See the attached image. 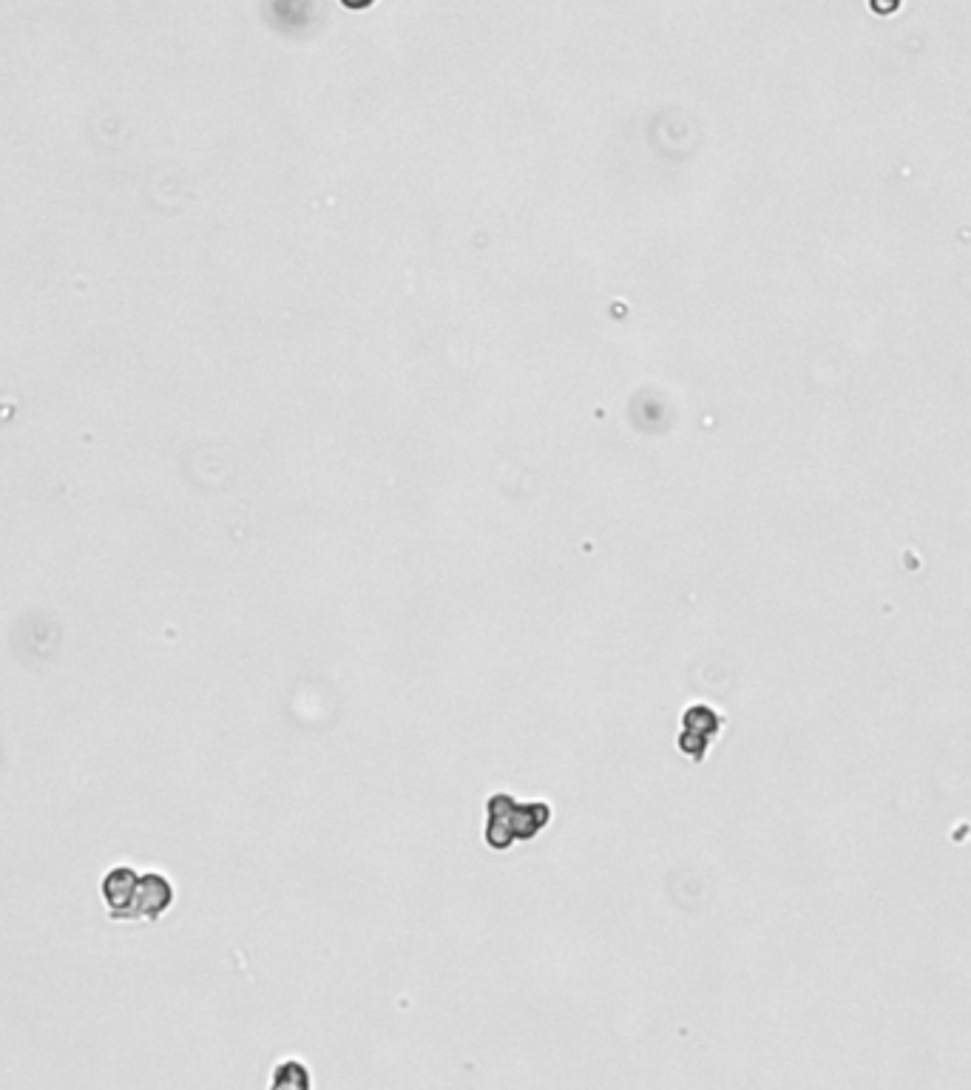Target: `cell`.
Segmentation results:
<instances>
[{"label":"cell","instance_id":"1","mask_svg":"<svg viewBox=\"0 0 971 1090\" xmlns=\"http://www.w3.org/2000/svg\"><path fill=\"white\" fill-rule=\"evenodd\" d=\"M103 895L111 917H159L174 900L171 883L159 875H134L131 869H117L106 878Z\"/></svg>","mask_w":971,"mask_h":1090},{"label":"cell","instance_id":"2","mask_svg":"<svg viewBox=\"0 0 971 1090\" xmlns=\"http://www.w3.org/2000/svg\"><path fill=\"white\" fill-rule=\"evenodd\" d=\"M551 821V804H520L509 792H495L486 804V844L509 849L517 841H531Z\"/></svg>","mask_w":971,"mask_h":1090},{"label":"cell","instance_id":"3","mask_svg":"<svg viewBox=\"0 0 971 1090\" xmlns=\"http://www.w3.org/2000/svg\"><path fill=\"white\" fill-rule=\"evenodd\" d=\"M722 713H716L707 704H693L685 710L682 719V733H679V750L693 761H705L710 741L719 736L722 730Z\"/></svg>","mask_w":971,"mask_h":1090},{"label":"cell","instance_id":"4","mask_svg":"<svg viewBox=\"0 0 971 1090\" xmlns=\"http://www.w3.org/2000/svg\"><path fill=\"white\" fill-rule=\"evenodd\" d=\"M898 3L901 0H872L875 12H892V9H898Z\"/></svg>","mask_w":971,"mask_h":1090}]
</instances>
